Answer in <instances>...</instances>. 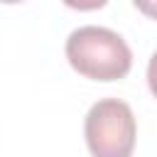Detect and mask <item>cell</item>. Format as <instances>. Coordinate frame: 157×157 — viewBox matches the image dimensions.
Returning <instances> with one entry per match:
<instances>
[{"instance_id": "6da1fadb", "label": "cell", "mask_w": 157, "mask_h": 157, "mask_svg": "<svg viewBox=\"0 0 157 157\" xmlns=\"http://www.w3.org/2000/svg\"><path fill=\"white\" fill-rule=\"evenodd\" d=\"M66 59L81 76L93 81H118L128 76L132 66V52L125 39L118 32L96 25L78 27L69 34Z\"/></svg>"}, {"instance_id": "7a4b0ae2", "label": "cell", "mask_w": 157, "mask_h": 157, "mask_svg": "<svg viewBox=\"0 0 157 157\" xmlns=\"http://www.w3.org/2000/svg\"><path fill=\"white\" fill-rule=\"evenodd\" d=\"M83 132L93 157H130L135 150V115L125 101L103 98L93 103Z\"/></svg>"}, {"instance_id": "3957f363", "label": "cell", "mask_w": 157, "mask_h": 157, "mask_svg": "<svg viewBox=\"0 0 157 157\" xmlns=\"http://www.w3.org/2000/svg\"><path fill=\"white\" fill-rule=\"evenodd\" d=\"M61 2L69 5V7H74V10H98L108 0H61Z\"/></svg>"}, {"instance_id": "277c9868", "label": "cell", "mask_w": 157, "mask_h": 157, "mask_svg": "<svg viewBox=\"0 0 157 157\" xmlns=\"http://www.w3.org/2000/svg\"><path fill=\"white\" fill-rule=\"evenodd\" d=\"M147 83H150V91H152V96L157 98V52L152 54V59H150V66H147Z\"/></svg>"}, {"instance_id": "5b68a950", "label": "cell", "mask_w": 157, "mask_h": 157, "mask_svg": "<svg viewBox=\"0 0 157 157\" xmlns=\"http://www.w3.org/2000/svg\"><path fill=\"white\" fill-rule=\"evenodd\" d=\"M132 2L137 5V10H140L142 15L157 20V0H132Z\"/></svg>"}, {"instance_id": "8992f818", "label": "cell", "mask_w": 157, "mask_h": 157, "mask_svg": "<svg viewBox=\"0 0 157 157\" xmlns=\"http://www.w3.org/2000/svg\"><path fill=\"white\" fill-rule=\"evenodd\" d=\"M0 2H20V0H0Z\"/></svg>"}]
</instances>
